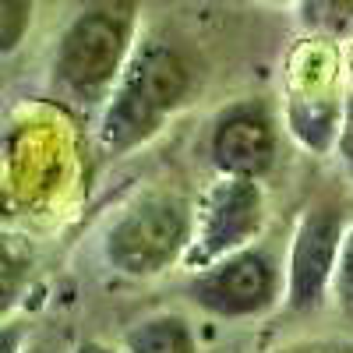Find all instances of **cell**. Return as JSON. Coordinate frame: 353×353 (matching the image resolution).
I'll list each match as a JSON object with an SVG mask.
<instances>
[{
	"mask_svg": "<svg viewBox=\"0 0 353 353\" xmlns=\"http://www.w3.org/2000/svg\"><path fill=\"white\" fill-rule=\"evenodd\" d=\"M74 353H113L110 346H103V343H81Z\"/></svg>",
	"mask_w": 353,
	"mask_h": 353,
	"instance_id": "14",
	"label": "cell"
},
{
	"mask_svg": "<svg viewBox=\"0 0 353 353\" xmlns=\"http://www.w3.org/2000/svg\"><path fill=\"white\" fill-rule=\"evenodd\" d=\"M128 50V21L113 11H88L71 21L57 50V78L71 92L88 96L106 88Z\"/></svg>",
	"mask_w": 353,
	"mask_h": 353,
	"instance_id": "5",
	"label": "cell"
},
{
	"mask_svg": "<svg viewBox=\"0 0 353 353\" xmlns=\"http://www.w3.org/2000/svg\"><path fill=\"white\" fill-rule=\"evenodd\" d=\"M128 353H194V339L184 318L156 314L145 318L128 332Z\"/></svg>",
	"mask_w": 353,
	"mask_h": 353,
	"instance_id": "8",
	"label": "cell"
},
{
	"mask_svg": "<svg viewBox=\"0 0 353 353\" xmlns=\"http://www.w3.org/2000/svg\"><path fill=\"white\" fill-rule=\"evenodd\" d=\"M212 159L219 173L258 176L276 159V131L261 106H233L219 117L212 131Z\"/></svg>",
	"mask_w": 353,
	"mask_h": 353,
	"instance_id": "7",
	"label": "cell"
},
{
	"mask_svg": "<svg viewBox=\"0 0 353 353\" xmlns=\"http://www.w3.org/2000/svg\"><path fill=\"white\" fill-rule=\"evenodd\" d=\"M279 293V276L272 261L261 251H233L212 265L191 283V301L201 304L219 318H248L272 307Z\"/></svg>",
	"mask_w": 353,
	"mask_h": 353,
	"instance_id": "6",
	"label": "cell"
},
{
	"mask_svg": "<svg viewBox=\"0 0 353 353\" xmlns=\"http://www.w3.org/2000/svg\"><path fill=\"white\" fill-rule=\"evenodd\" d=\"M301 14L314 32L339 36L353 25V0H304Z\"/></svg>",
	"mask_w": 353,
	"mask_h": 353,
	"instance_id": "9",
	"label": "cell"
},
{
	"mask_svg": "<svg viewBox=\"0 0 353 353\" xmlns=\"http://www.w3.org/2000/svg\"><path fill=\"white\" fill-rule=\"evenodd\" d=\"M283 353H353L346 346H304V350H283Z\"/></svg>",
	"mask_w": 353,
	"mask_h": 353,
	"instance_id": "13",
	"label": "cell"
},
{
	"mask_svg": "<svg viewBox=\"0 0 353 353\" xmlns=\"http://www.w3.org/2000/svg\"><path fill=\"white\" fill-rule=\"evenodd\" d=\"M332 290H336L339 307L353 318V226L346 230V237H343V251H339V261H336Z\"/></svg>",
	"mask_w": 353,
	"mask_h": 353,
	"instance_id": "11",
	"label": "cell"
},
{
	"mask_svg": "<svg viewBox=\"0 0 353 353\" xmlns=\"http://www.w3.org/2000/svg\"><path fill=\"white\" fill-rule=\"evenodd\" d=\"M336 149L343 156V163L353 170V96L343 103V113H339V131H336Z\"/></svg>",
	"mask_w": 353,
	"mask_h": 353,
	"instance_id": "12",
	"label": "cell"
},
{
	"mask_svg": "<svg viewBox=\"0 0 353 353\" xmlns=\"http://www.w3.org/2000/svg\"><path fill=\"white\" fill-rule=\"evenodd\" d=\"M32 21V0H0V50L11 53Z\"/></svg>",
	"mask_w": 353,
	"mask_h": 353,
	"instance_id": "10",
	"label": "cell"
},
{
	"mask_svg": "<svg viewBox=\"0 0 353 353\" xmlns=\"http://www.w3.org/2000/svg\"><path fill=\"white\" fill-rule=\"evenodd\" d=\"M261 216H265V201L254 176L223 173V181L212 184V191L201 201L194 237L184 258L205 269V265H212L233 251H244V244L261 230Z\"/></svg>",
	"mask_w": 353,
	"mask_h": 353,
	"instance_id": "3",
	"label": "cell"
},
{
	"mask_svg": "<svg viewBox=\"0 0 353 353\" xmlns=\"http://www.w3.org/2000/svg\"><path fill=\"white\" fill-rule=\"evenodd\" d=\"M194 237L191 209L176 194H149L117 219L106 233V261L117 272L149 279L176 258H184Z\"/></svg>",
	"mask_w": 353,
	"mask_h": 353,
	"instance_id": "2",
	"label": "cell"
},
{
	"mask_svg": "<svg viewBox=\"0 0 353 353\" xmlns=\"http://www.w3.org/2000/svg\"><path fill=\"white\" fill-rule=\"evenodd\" d=\"M343 212L332 205L307 209L293 233L290 248V272H286V307L290 311H314L325 301V290L336 279V261L343 251Z\"/></svg>",
	"mask_w": 353,
	"mask_h": 353,
	"instance_id": "4",
	"label": "cell"
},
{
	"mask_svg": "<svg viewBox=\"0 0 353 353\" xmlns=\"http://www.w3.org/2000/svg\"><path fill=\"white\" fill-rule=\"evenodd\" d=\"M188 85L191 78L181 53L159 39L145 43L103 113L99 124L103 149L110 156H121L134 149L138 141H145L163 124L170 110L181 106V99L188 96Z\"/></svg>",
	"mask_w": 353,
	"mask_h": 353,
	"instance_id": "1",
	"label": "cell"
}]
</instances>
